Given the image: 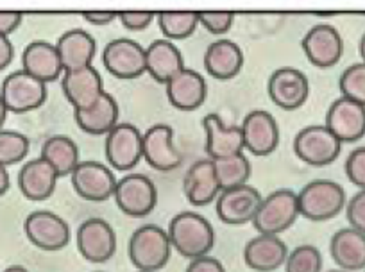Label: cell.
<instances>
[{
    "label": "cell",
    "mask_w": 365,
    "mask_h": 272,
    "mask_svg": "<svg viewBox=\"0 0 365 272\" xmlns=\"http://www.w3.org/2000/svg\"><path fill=\"white\" fill-rule=\"evenodd\" d=\"M167 233L172 249L188 260L208 256L210 251L215 247L217 236L212 222L195 211H181L174 215L168 222Z\"/></svg>",
    "instance_id": "obj_1"
},
{
    "label": "cell",
    "mask_w": 365,
    "mask_h": 272,
    "mask_svg": "<svg viewBox=\"0 0 365 272\" xmlns=\"http://www.w3.org/2000/svg\"><path fill=\"white\" fill-rule=\"evenodd\" d=\"M172 243L167 229L156 224H143L129 238L128 254L138 272H158L168 263Z\"/></svg>",
    "instance_id": "obj_2"
},
{
    "label": "cell",
    "mask_w": 365,
    "mask_h": 272,
    "mask_svg": "<svg viewBox=\"0 0 365 272\" xmlns=\"http://www.w3.org/2000/svg\"><path fill=\"white\" fill-rule=\"evenodd\" d=\"M299 215L312 222H326L346 210V190L331 179H314L297 192Z\"/></svg>",
    "instance_id": "obj_3"
},
{
    "label": "cell",
    "mask_w": 365,
    "mask_h": 272,
    "mask_svg": "<svg viewBox=\"0 0 365 272\" xmlns=\"http://www.w3.org/2000/svg\"><path fill=\"white\" fill-rule=\"evenodd\" d=\"M299 217L297 192L290 188H279L263 197L252 226L259 235L279 236L287 229L292 228Z\"/></svg>",
    "instance_id": "obj_4"
},
{
    "label": "cell",
    "mask_w": 365,
    "mask_h": 272,
    "mask_svg": "<svg viewBox=\"0 0 365 272\" xmlns=\"http://www.w3.org/2000/svg\"><path fill=\"white\" fill-rule=\"evenodd\" d=\"M294 154L310 167H326L336 161L342 142L322 124L307 126L294 136Z\"/></svg>",
    "instance_id": "obj_5"
},
{
    "label": "cell",
    "mask_w": 365,
    "mask_h": 272,
    "mask_svg": "<svg viewBox=\"0 0 365 272\" xmlns=\"http://www.w3.org/2000/svg\"><path fill=\"white\" fill-rule=\"evenodd\" d=\"M47 84L24 70L11 72L0 84V99L9 113H29L47 101Z\"/></svg>",
    "instance_id": "obj_6"
},
{
    "label": "cell",
    "mask_w": 365,
    "mask_h": 272,
    "mask_svg": "<svg viewBox=\"0 0 365 272\" xmlns=\"http://www.w3.org/2000/svg\"><path fill=\"white\" fill-rule=\"evenodd\" d=\"M104 154L115 171H133L143 160V133L133 124L120 122L106 134Z\"/></svg>",
    "instance_id": "obj_7"
},
{
    "label": "cell",
    "mask_w": 365,
    "mask_h": 272,
    "mask_svg": "<svg viewBox=\"0 0 365 272\" xmlns=\"http://www.w3.org/2000/svg\"><path fill=\"white\" fill-rule=\"evenodd\" d=\"M118 210L133 218H143L154 211L158 204V188L143 174H128L118 179L113 196Z\"/></svg>",
    "instance_id": "obj_8"
},
{
    "label": "cell",
    "mask_w": 365,
    "mask_h": 272,
    "mask_svg": "<svg viewBox=\"0 0 365 272\" xmlns=\"http://www.w3.org/2000/svg\"><path fill=\"white\" fill-rule=\"evenodd\" d=\"M24 233L34 247L48 253L65 249L72 236L68 222L47 210H36L27 215L24 221Z\"/></svg>",
    "instance_id": "obj_9"
},
{
    "label": "cell",
    "mask_w": 365,
    "mask_h": 272,
    "mask_svg": "<svg viewBox=\"0 0 365 272\" xmlns=\"http://www.w3.org/2000/svg\"><path fill=\"white\" fill-rule=\"evenodd\" d=\"M77 196L90 203H104L115 196L118 178L108 165L96 160H84L70 174Z\"/></svg>",
    "instance_id": "obj_10"
},
{
    "label": "cell",
    "mask_w": 365,
    "mask_h": 272,
    "mask_svg": "<svg viewBox=\"0 0 365 272\" xmlns=\"http://www.w3.org/2000/svg\"><path fill=\"white\" fill-rule=\"evenodd\" d=\"M77 249L90 263H106L117 253V233L104 218L90 217L77 228Z\"/></svg>",
    "instance_id": "obj_11"
},
{
    "label": "cell",
    "mask_w": 365,
    "mask_h": 272,
    "mask_svg": "<svg viewBox=\"0 0 365 272\" xmlns=\"http://www.w3.org/2000/svg\"><path fill=\"white\" fill-rule=\"evenodd\" d=\"M267 95L278 108L285 111H296L308 101L310 81L299 69L283 66L270 74L267 81Z\"/></svg>",
    "instance_id": "obj_12"
},
{
    "label": "cell",
    "mask_w": 365,
    "mask_h": 272,
    "mask_svg": "<svg viewBox=\"0 0 365 272\" xmlns=\"http://www.w3.org/2000/svg\"><path fill=\"white\" fill-rule=\"evenodd\" d=\"M103 65L117 79H136L147 74L145 47L131 38H117L104 47Z\"/></svg>",
    "instance_id": "obj_13"
},
{
    "label": "cell",
    "mask_w": 365,
    "mask_h": 272,
    "mask_svg": "<svg viewBox=\"0 0 365 272\" xmlns=\"http://www.w3.org/2000/svg\"><path fill=\"white\" fill-rule=\"evenodd\" d=\"M61 90L73 111H86L93 108L106 94L103 77L93 65L63 74Z\"/></svg>",
    "instance_id": "obj_14"
},
{
    "label": "cell",
    "mask_w": 365,
    "mask_h": 272,
    "mask_svg": "<svg viewBox=\"0 0 365 272\" xmlns=\"http://www.w3.org/2000/svg\"><path fill=\"white\" fill-rule=\"evenodd\" d=\"M242 136H244V149L252 156H269L279 146V127L276 119L269 111L255 109L247 113L242 120Z\"/></svg>",
    "instance_id": "obj_15"
},
{
    "label": "cell",
    "mask_w": 365,
    "mask_h": 272,
    "mask_svg": "<svg viewBox=\"0 0 365 272\" xmlns=\"http://www.w3.org/2000/svg\"><path fill=\"white\" fill-rule=\"evenodd\" d=\"M263 197L255 186L244 185L222 190L215 201L217 217L230 226H244L256 217Z\"/></svg>",
    "instance_id": "obj_16"
},
{
    "label": "cell",
    "mask_w": 365,
    "mask_h": 272,
    "mask_svg": "<svg viewBox=\"0 0 365 272\" xmlns=\"http://www.w3.org/2000/svg\"><path fill=\"white\" fill-rule=\"evenodd\" d=\"M143 160L158 172H168L182 163V156L174 142V129L167 124L150 126L143 133Z\"/></svg>",
    "instance_id": "obj_17"
},
{
    "label": "cell",
    "mask_w": 365,
    "mask_h": 272,
    "mask_svg": "<svg viewBox=\"0 0 365 272\" xmlns=\"http://www.w3.org/2000/svg\"><path fill=\"white\" fill-rule=\"evenodd\" d=\"M303 51L308 61L317 69H329L342 59L344 40L329 24H317L303 36Z\"/></svg>",
    "instance_id": "obj_18"
},
{
    "label": "cell",
    "mask_w": 365,
    "mask_h": 272,
    "mask_svg": "<svg viewBox=\"0 0 365 272\" xmlns=\"http://www.w3.org/2000/svg\"><path fill=\"white\" fill-rule=\"evenodd\" d=\"M324 126L342 143H351L365 136V106L339 97L326 111Z\"/></svg>",
    "instance_id": "obj_19"
},
{
    "label": "cell",
    "mask_w": 365,
    "mask_h": 272,
    "mask_svg": "<svg viewBox=\"0 0 365 272\" xmlns=\"http://www.w3.org/2000/svg\"><path fill=\"white\" fill-rule=\"evenodd\" d=\"M219 178L213 160H197L188 167L182 178V193L192 206H208L220 196Z\"/></svg>",
    "instance_id": "obj_20"
},
{
    "label": "cell",
    "mask_w": 365,
    "mask_h": 272,
    "mask_svg": "<svg viewBox=\"0 0 365 272\" xmlns=\"http://www.w3.org/2000/svg\"><path fill=\"white\" fill-rule=\"evenodd\" d=\"M206 134V154L210 160H222L244 153V136L240 126H227L217 113H208L202 119Z\"/></svg>",
    "instance_id": "obj_21"
},
{
    "label": "cell",
    "mask_w": 365,
    "mask_h": 272,
    "mask_svg": "<svg viewBox=\"0 0 365 272\" xmlns=\"http://www.w3.org/2000/svg\"><path fill=\"white\" fill-rule=\"evenodd\" d=\"M167 99L179 111H195L201 108L208 95V84L197 70L185 69L172 77L167 84Z\"/></svg>",
    "instance_id": "obj_22"
},
{
    "label": "cell",
    "mask_w": 365,
    "mask_h": 272,
    "mask_svg": "<svg viewBox=\"0 0 365 272\" xmlns=\"http://www.w3.org/2000/svg\"><path fill=\"white\" fill-rule=\"evenodd\" d=\"M59 176L48 161L38 156L26 161L19 172V188L26 199L41 203L52 197L58 186Z\"/></svg>",
    "instance_id": "obj_23"
},
{
    "label": "cell",
    "mask_w": 365,
    "mask_h": 272,
    "mask_svg": "<svg viewBox=\"0 0 365 272\" xmlns=\"http://www.w3.org/2000/svg\"><path fill=\"white\" fill-rule=\"evenodd\" d=\"M289 247L276 235H256L245 243L244 261L258 272H272L283 267L289 258Z\"/></svg>",
    "instance_id": "obj_24"
},
{
    "label": "cell",
    "mask_w": 365,
    "mask_h": 272,
    "mask_svg": "<svg viewBox=\"0 0 365 272\" xmlns=\"http://www.w3.org/2000/svg\"><path fill=\"white\" fill-rule=\"evenodd\" d=\"M244 51L238 44L227 38H220L208 45L202 58L206 72L217 81H230L244 69Z\"/></svg>",
    "instance_id": "obj_25"
},
{
    "label": "cell",
    "mask_w": 365,
    "mask_h": 272,
    "mask_svg": "<svg viewBox=\"0 0 365 272\" xmlns=\"http://www.w3.org/2000/svg\"><path fill=\"white\" fill-rule=\"evenodd\" d=\"M22 70L45 84L61 79L63 69L58 47L48 41H31L22 52Z\"/></svg>",
    "instance_id": "obj_26"
},
{
    "label": "cell",
    "mask_w": 365,
    "mask_h": 272,
    "mask_svg": "<svg viewBox=\"0 0 365 272\" xmlns=\"http://www.w3.org/2000/svg\"><path fill=\"white\" fill-rule=\"evenodd\" d=\"M65 72L91 66L97 54V44L84 29H70L59 36L56 44Z\"/></svg>",
    "instance_id": "obj_27"
},
{
    "label": "cell",
    "mask_w": 365,
    "mask_h": 272,
    "mask_svg": "<svg viewBox=\"0 0 365 272\" xmlns=\"http://www.w3.org/2000/svg\"><path fill=\"white\" fill-rule=\"evenodd\" d=\"M329 254L340 271H365V233L342 228L329 240Z\"/></svg>",
    "instance_id": "obj_28"
},
{
    "label": "cell",
    "mask_w": 365,
    "mask_h": 272,
    "mask_svg": "<svg viewBox=\"0 0 365 272\" xmlns=\"http://www.w3.org/2000/svg\"><path fill=\"white\" fill-rule=\"evenodd\" d=\"M185 59L174 41L156 40L145 49V70L156 83L167 84L172 77L185 70Z\"/></svg>",
    "instance_id": "obj_29"
},
{
    "label": "cell",
    "mask_w": 365,
    "mask_h": 272,
    "mask_svg": "<svg viewBox=\"0 0 365 272\" xmlns=\"http://www.w3.org/2000/svg\"><path fill=\"white\" fill-rule=\"evenodd\" d=\"M118 119H120L118 102L108 91L93 108L86 109V111H73V120H76L77 127L91 136H106L120 124Z\"/></svg>",
    "instance_id": "obj_30"
},
{
    "label": "cell",
    "mask_w": 365,
    "mask_h": 272,
    "mask_svg": "<svg viewBox=\"0 0 365 272\" xmlns=\"http://www.w3.org/2000/svg\"><path fill=\"white\" fill-rule=\"evenodd\" d=\"M40 156L54 167L59 178L70 176L76 171L77 165L81 163L79 147L70 136H65V134L48 136L43 146H41Z\"/></svg>",
    "instance_id": "obj_31"
},
{
    "label": "cell",
    "mask_w": 365,
    "mask_h": 272,
    "mask_svg": "<svg viewBox=\"0 0 365 272\" xmlns=\"http://www.w3.org/2000/svg\"><path fill=\"white\" fill-rule=\"evenodd\" d=\"M158 27L165 40H187L199 26V13L195 11H161L156 15Z\"/></svg>",
    "instance_id": "obj_32"
},
{
    "label": "cell",
    "mask_w": 365,
    "mask_h": 272,
    "mask_svg": "<svg viewBox=\"0 0 365 272\" xmlns=\"http://www.w3.org/2000/svg\"><path fill=\"white\" fill-rule=\"evenodd\" d=\"M213 163H215L217 178H219L222 190L247 185L249 178H251V163L244 153L222 158V160H213Z\"/></svg>",
    "instance_id": "obj_33"
},
{
    "label": "cell",
    "mask_w": 365,
    "mask_h": 272,
    "mask_svg": "<svg viewBox=\"0 0 365 272\" xmlns=\"http://www.w3.org/2000/svg\"><path fill=\"white\" fill-rule=\"evenodd\" d=\"M31 142L26 134L19 131H0V165L2 167H11L26 160L29 154Z\"/></svg>",
    "instance_id": "obj_34"
},
{
    "label": "cell",
    "mask_w": 365,
    "mask_h": 272,
    "mask_svg": "<svg viewBox=\"0 0 365 272\" xmlns=\"http://www.w3.org/2000/svg\"><path fill=\"white\" fill-rule=\"evenodd\" d=\"M342 97L365 106V63H353L342 72L339 79Z\"/></svg>",
    "instance_id": "obj_35"
},
{
    "label": "cell",
    "mask_w": 365,
    "mask_h": 272,
    "mask_svg": "<svg viewBox=\"0 0 365 272\" xmlns=\"http://www.w3.org/2000/svg\"><path fill=\"white\" fill-rule=\"evenodd\" d=\"M322 254L315 246L304 243L289 253L285 261V272H321Z\"/></svg>",
    "instance_id": "obj_36"
},
{
    "label": "cell",
    "mask_w": 365,
    "mask_h": 272,
    "mask_svg": "<svg viewBox=\"0 0 365 272\" xmlns=\"http://www.w3.org/2000/svg\"><path fill=\"white\" fill-rule=\"evenodd\" d=\"M235 15L230 11H201L199 13V26L205 27L210 34L224 36L231 31Z\"/></svg>",
    "instance_id": "obj_37"
},
{
    "label": "cell",
    "mask_w": 365,
    "mask_h": 272,
    "mask_svg": "<svg viewBox=\"0 0 365 272\" xmlns=\"http://www.w3.org/2000/svg\"><path fill=\"white\" fill-rule=\"evenodd\" d=\"M344 168L347 179L360 190H365V147H356L351 151Z\"/></svg>",
    "instance_id": "obj_38"
},
{
    "label": "cell",
    "mask_w": 365,
    "mask_h": 272,
    "mask_svg": "<svg viewBox=\"0 0 365 272\" xmlns=\"http://www.w3.org/2000/svg\"><path fill=\"white\" fill-rule=\"evenodd\" d=\"M346 217L349 228L365 233V190H360L347 201Z\"/></svg>",
    "instance_id": "obj_39"
},
{
    "label": "cell",
    "mask_w": 365,
    "mask_h": 272,
    "mask_svg": "<svg viewBox=\"0 0 365 272\" xmlns=\"http://www.w3.org/2000/svg\"><path fill=\"white\" fill-rule=\"evenodd\" d=\"M118 20L122 26L131 33L145 31L156 20V13L153 11H122L118 13Z\"/></svg>",
    "instance_id": "obj_40"
},
{
    "label": "cell",
    "mask_w": 365,
    "mask_h": 272,
    "mask_svg": "<svg viewBox=\"0 0 365 272\" xmlns=\"http://www.w3.org/2000/svg\"><path fill=\"white\" fill-rule=\"evenodd\" d=\"M185 272H226L224 265L220 263L217 258L213 256H201L195 258V260H190L187 271Z\"/></svg>",
    "instance_id": "obj_41"
},
{
    "label": "cell",
    "mask_w": 365,
    "mask_h": 272,
    "mask_svg": "<svg viewBox=\"0 0 365 272\" xmlns=\"http://www.w3.org/2000/svg\"><path fill=\"white\" fill-rule=\"evenodd\" d=\"M24 15L19 11H0V36H8L15 33L22 24Z\"/></svg>",
    "instance_id": "obj_42"
},
{
    "label": "cell",
    "mask_w": 365,
    "mask_h": 272,
    "mask_svg": "<svg viewBox=\"0 0 365 272\" xmlns=\"http://www.w3.org/2000/svg\"><path fill=\"white\" fill-rule=\"evenodd\" d=\"M83 19L91 26H110L118 19V13L115 11H86L83 13Z\"/></svg>",
    "instance_id": "obj_43"
},
{
    "label": "cell",
    "mask_w": 365,
    "mask_h": 272,
    "mask_svg": "<svg viewBox=\"0 0 365 272\" xmlns=\"http://www.w3.org/2000/svg\"><path fill=\"white\" fill-rule=\"evenodd\" d=\"M13 58H15V47L11 40L8 36H0V72L11 65Z\"/></svg>",
    "instance_id": "obj_44"
},
{
    "label": "cell",
    "mask_w": 365,
    "mask_h": 272,
    "mask_svg": "<svg viewBox=\"0 0 365 272\" xmlns=\"http://www.w3.org/2000/svg\"><path fill=\"white\" fill-rule=\"evenodd\" d=\"M9 186H11V179H9L8 168L0 165V197L4 196L6 192H8Z\"/></svg>",
    "instance_id": "obj_45"
},
{
    "label": "cell",
    "mask_w": 365,
    "mask_h": 272,
    "mask_svg": "<svg viewBox=\"0 0 365 272\" xmlns=\"http://www.w3.org/2000/svg\"><path fill=\"white\" fill-rule=\"evenodd\" d=\"M8 108H6V104L2 102V99H0V131H2V127H4V122L6 119H8Z\"/></svg>",
    "instance_id": "obj_46"
},
{
    "label": "cell",
    "mask_w": 365,
    "mask_h": 272,
    "mask_svg": "<svg viewBox=\"0 0 365 272\" xmlns=\"http://www.w3.org/2000/svg\"><path fill=\"white\" fill-rule=\"evenodd\" d=\"M2 272H29V271H27L26 267H22V265H11V267H8Z\"/></svg>",
    "instance_id": "obj_47"
},
{
    "label": "cell",
    "mask_w": 365,
    "mask_h": 272,
    "mask_svg": "<svg viewBox=\"0 0 365 272\" xmlns=\"http://www.w3.org/2000/svg\"><path fill=\"white\" fill-rule=\"evenodd\" d=\"M360 56H361V61L365 63V33L360 40Z\"/></svg>",
    "instance_id": "obj_48"
},
{
    "label": "cell",
    "mask_w": 365,
    "mask_h": 272,
    "mask_svg": "<svg viewBox=\"0 0 365 272\" xmlns=\"http://www.w3.org/2000/svg\"><path fill=\"white\" fill-rule=\"evenodd\" d=\"M328 272H346V271H340V268H333V271H328Z\"/></svg>",
    "instance_id": "obj_49"
},
{
    "label": "cell",
    "mask_w": 365,
    "mask_h": 272,
    "mask_svg": "<svg viewBox=\"0 0 365 272\" xmlns=\"http://www.w3.org/2000/svg\"><path fill=\"white\" fill-rule=\"evenodd\" d=\"M96 272H103V271H96Z\"/></svg>",
    "instance_id": "obj_50"
},
{
    "label": "cell",
    "mask_w": 365,
    "mask_h": 272,
    "mask_svg": "<svg viewBox=\"0 0 365 272\" xmlns=\"http://www.w3.org/2000/svg\"><path fill=\"white\" fill-rule=\"evenodd\" d=\"M136 272H138V271H136Z\"/></svg>",
    "instance_id": "obj_51"
},
{
    "label": "cell",
    "mask_w": 365,
    "mask_h": 272,
    "mask_svg": "<svg viewBox=\"0 0 365 272\" xmlns=\"http://www.w3.org/2000/svg\"><path fill=\"white\" fill-rule=\"evenodd\" d=\"M364 272H365V271H364Z\"/></svg>",
    "instance_id": "obj_52"
}]
</instances>
